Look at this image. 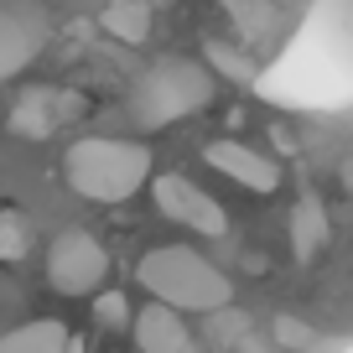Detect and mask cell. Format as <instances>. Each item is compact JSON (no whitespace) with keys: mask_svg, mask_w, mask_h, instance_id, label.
I'll return each mask as SVG.
<instances>
[{"mask_svg":"<svg viewBox=\"0 0 353 353\" xmlns=\"http://www.w3.org/2000/svg\"><path fill=\"white\" fill-rule=\"evenodd\" d=\"M63 176L78 198L114 208V203H130L141 188H151V151L120 135H83L68 145Z\"/></svg>","mask_w":353,"mask_h":353,"instance_id":"2","label":"cell"},{"mask_svg":"<svg viewBox=\"0 0 353 353\" xmlns=\"http://www.w3.org/2000/svg\"><path fill=\"white\" fill-rule=\"evenodd\" d=\"M151 203L161 219H172L176 229L198 234V239H223L229 234V213L213 192H203L192 176H176V172H161L151 176Z\"/></svg>","mask_w":353,"mask_h":353,"instance_id":"5","label":"cell"},{"mask_svg":"<svg viewBox=\"0 0 353 353\" xmlns=\"http://www.w3.org/2000/svg\"><path fill=\"white\" fill-rule=\"evenodd\" d=\"M151 6H156V0H151Z\"/></svg>","mask_w":353,"mask_h":353,"instance_id":"20","label":"cell"},{"mask_svg":"<svg viewBox=\"0 0 353 353\" xmlns=\"http://www.w3.org/2000/svg\"><path fill=\"white\" fill-rule=\"evenodd\" d=\"M213 317V343H234V338H244V317H234L229 307L223 312H208Z\"/></svg>","mask_w":353,"mask_h":353,"instance_id":"18","label":"cell"},{"mask_svg":"<svg viewBox=\"0 0 353 353\" xmlns=\"http://www.w3.org/2000/svg\"><path fill=\"white\" fill-rule=\"evenodd\" d=\"M203 63H208L213 78H229V83H239V88H254V83H260V63H254V52H250L244 42L208 37V42H203Z\"/></svg>","mask_w":353,"mask_h":353,"instance_id":"11","label":"cell"},{"mask_svg":"<svg viewBox=\"0 0 353 353\" xmlns=\"http://www.w3.org/2000/svg\"><path fill=\"white\" fill-rule=\"evenodd\" d=\"M322 244H327V208L317 192H301L291 208V250H296V260H317Z\"/></svg>","mask_w":353,"mask_h":353,"instance_id":"12","label":"cell"},{"mask_svg":"<svg viewBox=\"0 0 353 353\" xmlns=\"http://www.w3.org/2000/svg\"><path fill=\"white\" fill-rule=\"evenodd\" d=\"M223 16L234 21L244 47H265L281 32V6L276 0H223Z\"/></svg>","mask_w":353,"mask_h":353,"instance_id":"10","label":"cell"},{"mask_svg":"<svg viewBox=\"0 0 353 353\" xmlns=\"http://www.w3.org/2000/svg\"><path fill=\"white\" fill-rule=\"evenodd\" d=\"M68 348H73V338L57 317H32L0 338V353H68Z\"/></svg>","mask_w":353,"mask_h":353,"instance_id":"13","label":"cell"},{"mask_svg":"<svg viewBox=\"0 0 353 353\" xmlns=\"http://www.w3.org/2000/svg\"><path fill=\"white\" fill-rule=\"evenodd\" d=\"M26 254H32V223H26V213L0 208V265H16Z\"/></svg>","mask_w":353,"mask_h":353,"instance_id":"15","label":"cell"},{"mask_svg":"<svg viewBox=\"0 0 353 353\" xmlns=\"http://www.w3.org/2000/svg\"><path fill=\"white\" fill-rule=\"evenodd\" d=\"M208 99H213L208 63H198V57H156L130 88V120L141 130H166V125L208 110Z\"/></svg>","mask_w":353,"mask_h":353,"instance_id":"3","label":"cell"},{"mask_svg":"<svg viewBox=\"0 0 353 353\" xmlns=\"http://www.w3.org/2000/svg\"><path fill=\"white\" fill-rule=\"evenodd\" d=\"M110 281V250L88 229H63L47 244V286L57 296H99Z\"/></svg>","mask_w":353,"mask_h":353,"instance_id":"4","label":"cell"},{"mask_svg":"<svg viewBox=\"0 0 353 353\" xmlns=\"http://www.w3.org/2000/svg\"><path fill=\"white\" fill-rule=\"evenodd\" d=\"M151 21H156L151 0H110V11H104V32L120 37V42H145Z\"/></svg>","mask_w":353,"mask_h":353,"instance_id":"14","label":"cell"},{"mask_svg":"<svg viewBox=\"0 0 353 353\" xmlns=\"http://www.w3.org/2000/svg\"><path fill=\"white\" fill-rule=\"evenodd\" d=\"M208 166L213 172H223L229 182H239V188H250V192H281V161L276 156H265V151H254V145H244V141H213L208 151Z\"/></svg>","mask_w":353,"mask_h":353,"instance_id":"8","label":"cell"},{"mask_svg":"<svg viewBox=\"0 0 353 353\" xmlns=\"http://www.w3.org/2000/svg\"><path fill=\"white\" fill-rule=\"evenodd\" d=\"M130 332H135V348L141 353H203V338L192 332L188 312L161 307V301H145L130 317Z\"/></svg>","mask_w":353,"mask_h":353,"instance_id":"7","label":"cell"},{"mask_svg":"<svg viewBox=\"0 0 353 353\" xmlns=\"http://www.w3.org/2000/svg\"><path fill=\"white\" fill-rule=\"evenodd\" d=\"M276 343H281V348H312L317 332H312L301 317H276Z\"/></svg>","mask_w":353,"mask_h":353,"instance_id":"17","label":"cell"},{"mask_svg":"<svg viewBox=\"0 0 353 353\" xmlns=\"http://www.w3.org/2000/svg\"><path fill=\"white\" fill-rule=\"evenodd\" d=\"M135 281L151 291V301L176 307L188 317H208V312L234 307V281L192 244H156V250H145L141 265H135Z\"/></svg>","mask_w":353,"mask_h":353,"instance_id":"1","label":"cell"},{"mask_svg":"<svg viewBox=\"0 0 353 353\" xmlns=\"http://www.w3.org/2000/svg\"><path fill=\"white\" fill-rule=\"evenodd\" d=\"M343 188H348V192H353V161H348V166H343Z\"/></svg>","mask_w":353,"mask_h":353,"instance_id":"19","label":"cell"},{"mask_svg":"<svg viewBox=\"0 0 353 353\" xmlns=\"http://www.w3.org/2000/svg\"><path fill=\"white\" fill-rule=\"evenodd\" d=\"M68 114H78L73 94H63V88H32V94H21V104L11 110V130L42 141V135H52Z\"/></svg>","mask_w":353,"mask_h":353,"instance_id":"9","label":"cell"},{"mask_svg":"<svg viewBox=\"0 0 353 353\" xmlns=\"http://www.w3.org/2000/svg\"><path fill=\"white\" fill-rule=\"evenodd\" d=\"M52 37V16L42 0H0V83L37 63Z\"/></svg>","mask_w":353,"mask_h":353,"instance_id":"6","label":"cell"},{"mask_svg":"<svg viewBox=\"0 0 353 353\" xmlns=\"http://www.w3.org/2000/svg\"><path fill=\"white\" fill-rule=\"evenodd\" d=\"M130 317L135 312H130V301H125L120 291H99V296H94V322H99V327H125Z\"/></svg>","mask_w":353,"mask_h":353,"instance_id":"16","label":"cell"}]
</instances>
